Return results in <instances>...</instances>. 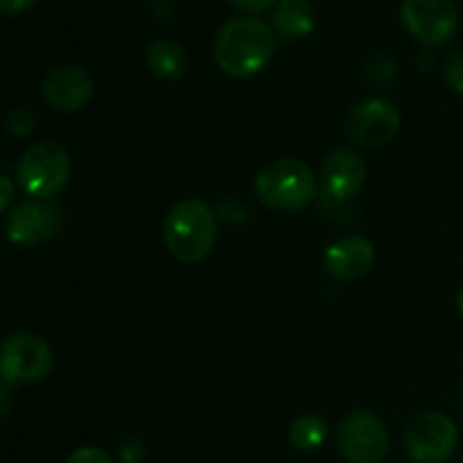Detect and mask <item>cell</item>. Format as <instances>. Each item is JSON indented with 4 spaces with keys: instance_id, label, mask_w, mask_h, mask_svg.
<instances>
[{
    "instance_id": "52a82bcc",
    "label": "cell",
    "mask_w": 463,
    "mask_h": 463,
    "mask_svg": "<svg viewBox=\"0 0 463 463\" xmlns=\"http://www.w3.org/2000/svg\"><path fill=\"white\" fill-rule=\"evenodd\" d=\"M401 131V111L387 98H371L355 104L344 122V134L360 147H383Z\"/></svg>"
},
{
    "instance_id": "ba28073f",
    "label": "cell",
    "mask_w": 463,
    "mask_h": 463,
    "mask_svg": "<svg viewBox=\"0 0 463 463\" xmlns=\"http://www.w3.org/2000/svg\"><path fill=\"white\" fill-rule=\"evenodd\" d=\"M457 425L441 411H425L416 416L405 434V446L416 463H443L457 448Z\"/></svg>"
},
{
    "instance_id": "d6986e66",
    "label": "cell",
    "mask_w": 463,
    "mask_h": 463,
    "mask_svg": "<svg viewBox=\"0 0 463 463\" xmlns=\"http://www.w3.org/2000/svg\"><path fill=\"white\" fill-rule=\"evenodd\" d=\"M443 75H446L448 86L455 93H463V52L448 54L446 66H443Z\"/></svg>"
},
{
    "instance_id": "7c38bea8",
    "label": "cell",
    "mask_w": 463,
    "mask_h": 463,
    "mask_svg": "<svg viewBox=\"0 0 463 463\" xmlns=\"http://www.w3.org/2000/svg\"><path fill=\"white\" fill-rule=\"evenodd\" d=\"M59 229V215L52 206L43 202H23L9 213L7 240L18 247H30L52 238Z\"/></svg>"
},
{
    "instance_id": "5b68a950",
    "label": "cell",
    "mask_w": 463,
    "mask_h": 463,
    "mask_svg": "<svg viewBox=\"0 0 463 463\" xmlns=\"http://www.w3.org/2000/svg\"><path fill=\"white\" fill-rule=\"evenodd\" d=\"M54 355L45 339L32 333H14L3 342L0 373L7 384H34L48 378Z\"/></svg>"
},
{
    "instance_id": "2e32d148",
    "label": "cell",
    "mask_w": 463,
    "mask_h": 463,
    "mask_svg": "<svg viewBox=\"0 0 463 463\" xmlns=\"http://www.w3.org/2000/svg\"><path fill=\"white\" fill-rule=\"evenodd\" d=\"M326 434H328V425L317 414L298 416L288 430L289 443L298 452H312L321 448V443L326 441Z\"/></svg>"
},
{
    "instance_id": "603a6c76",
    "label": "cell",
    "mask_w": 463,
    "mask_h": 463,
    "mask_svg": "<svg viewBox=\"0 0 463 463\" xmlns=\"http://www.w3.org/2000/svg\"><path fill=\"white\" fill-rule=\"evenodd\" d=\"M235 7L244 9V12H265L269 9L276 0H231Z\"/></svg>"
},
{
    "instance_id": "9a60e30c",
    "label": "cell",
    "mask_w": 463,
    "mask_h": 463,
    "mask_svg": "<svg viewBox=\"0 0 463 463\" xmlns=\"http://www.w3.org/2000/svg\"><path fill=\"white\" fill-rule=\"evenodd\" d=\"M274 23L280 34L289 39L310 34L315 27V12L307 0H280L274 12Z\"/></svg>"
},
{
    "instance_id": "8fae6325",
    "label": "cell",
    "mask_w": 463,
    "mask_h": 463,
    "mask_svg": "<svg viewBox=\"0 0 463 463\" xmlns=\"http://www.w3.org/2000/svg\"><path fill=\"white\" fill-rule=\"evenodd\" d=\"M324 193L335 202L355 197L366 181V163L355 149H335L321 165Z\"/></svg>"
},
{
    "instance_id": "3957f363",
    "label": "cell",
    "mask_w": 463,
    "mask_h": 463,
    "mask_svg": "<svg viewBox=\"0 0 463 463\" xmlns=\"http://www.w3.org/2000/svg\"><path fill=\"white\" fill-rule=\"evenodd\" d=\"M256 194L271 211L297 213L317 197V179L298 158H279L258 172Z\"/></svg>"
},
{
    "instance_id": "8992f818",
    "label": "cell",
    "mask_w": 463,
    "mask_h": 463,
    "mask_svg": "<svg viewBox=\"0 0 463 463\" xmlns=\"http://www.w3.org/2000/svg\"><path fill=\"white\" fill-rule=\"evenodd\" d=\"M337 448L348 463H380L389 450V432L373 411L355 410L339 420Z\"/></svg>"
},
{
    "instance_id": "484cf974",
    "label": "cell",
    "mask_w": 463,
    "mask_h": 463,
    "mask_svg": "<svg viewBox=\"0 0 463 463\" xmlns=\"http://www.w3.org/2000/svg\"><path fill=\"white\" fill-rule=\"evenodd\" d=\"M457 310H459V315H461V319H463V285H461V289H459V297H457Z\"/></svg>"
},
{
    "instance_id": "ffe728a7",
    "label": "cell",
    "mask_w": 463,
    "mask_h": 463,
    "mask_svg": "<svg viewBox=\"0 0 463 463\" xmlns=\"http://www.w3.org/2000/svg\"><path fill=\"white\" fill-rule=\"evenodd\" d=\"M68 463H116L102 448L95 446H81L68 457Z\"/></svg>"
},
{
    "instance_id": "6da1fadb",
    "label": "cell",
    "mask_w": 463,
    "mask_h": 463,
    "mask_svg": "<svg viewBox=\"0 0 463 463\" xmlns=\"http://www.w3.org/2000/svg\"><path fill=\"white\" fill-rule=\"evenodd\" d=\"M276 39L265 21L253 16H235L220 27L215 39V61L235 80L258 75L274 57Z\"/></svg>"
},
{
    "instance_id": "30bf717a",
    "label": "cell",
    "mask_w": 463,
    "mask_h": 463,
    "mask_svg": "<svg viewBox=\"0 0 463 463\" xmlns=\"http://www.w3.org/2000/svg\"><path fill=\"white\" fill-rule=\"evenodd\" d=\"M41 93L54 111H80L93 98V80L80 66H59L45 75Z\"/></svg>"
},
{
    "instance_id": "5bb4252c",
    "label": "cell",
    "mask_w": 463,
    "mask_h": 463,
    "mask_svg": "<svg viewBox=\"0 0 463 463\" xmlns=\"http://www.w3.org/2000/svg\"><path fill=\"white\" fill-rule=\"evenodd\" d=\"M145 59H147V66L158 80H176L185 72V50L181 48L176 41L158 39L154 43H149L147 52H145Z\"/></svg>"
},
{
    "instance_id": "7a4b0ae2",
    "label": "cell",
    "mask_w": 463,
    "mask_h": 463,
    "mask_svg": "<svg viewBox=\"0 0 463 463\" xmlns=\"http://www.w3.org/2000/svg\"><path fill=\"white\" fill-rule=\"evenodd\" d=\"M163 240L176 260L202 262L211 256L217 242V220L202 199L179 202L163 222Z\"/></svg>"
},
{
    "instance_id": "4fadbf2b",
    "label": "cell",
    "mask_w": 463,
    "mask_h": 463,
    "mask_svg": "<svg viewBox=\"0 0 463 463\" xmlns=\"http://www.w3.org/2000/svg\"><path fill=\"white\" fill-rule=\"evenodd\" d=\"M375 260V249L362 235H346V238L337 240L330 244L324 253V265L333 279L344 280H357L362 276L369 274Z\"/></svg>"
},
{
    "instance_id": "277c9868",
    "label": "cell",
    "mask_w": 463,
    "mask_h": 463,
    "mask_svg": "<svg viewBox=\"0 0 463 463\" xmlns=\"http://www.w3.org/2000/svg\"><path fill=\"white\" fill-rule=\"evenodd\" d=\"M18 181L30 197L48 199L63 190L71 176L68 152L54 140L32 145L18 161Z\"/></svg>"
},
{
    "instance_id": "9c48e42d",
    "label": "cell",
    "mask_w": 463,
    "mask_h": 463,
    "mask_svg": "<svg viewBox=\"0 0 463 463\" xmlns=\"http://www.w3.org/2000/svg\"><path fill=\"white\" fill-rule=\"evenodd\" d=\"M401 18L407 32L428 45L448 43L459 25L452 0H405Z\"/></svg>"
},
{
    "instance_id": "44dd1931",
    "label": "cell",
    "mask_w": 463,
    "mask_h": 463,
    "mask_svg": "<svg viewBox=\"0 0 463 463\" xmlns=\"http://www.w3.org/2000/svg\"><path fill=\"white\" fill-rule=\"evenodd\" d=\"M36 0H0V12L12 16V14H23L30 7H34Z\"/></svg>"
},
{
    "instance_id": "ac0fdd59",
    "label": "cell",
    "mask_w": 463,
    "mask_h": 463,
    "mask_svg": "<svg viewBox=\"0 0 463 463\" xmlns=\"http://www.w3.org/2000/svg\"><path fill=\"white\" fill-rule=\"evenodd\" d=\"M36 127V113L30 107H16L7 116V131L12 136H27Z\"/></svg>"
},
{
    "instance_id": "e0dca14e",
    "label": "cell",
    "mask_w": 463,
    "mask_h": 463,
    "mask_svg": "<svg viewBox=\"0 0 463 463\" xmlns=\"http://www.w3.org/2000/svg\"><path fill=\"white\" fill-rule=\"evenodd\" d=\"M393 71H396V66H393L392 59L384 57V54H375L369 59L364 72L371 86H387L393 80Z\"/></svg>"
},
{
    "instance_id": "cb8c5ba5",
    "label": "cell",
    "mask_w": 463,
    "mask_h": 463,
    "mask_svg": "<svg viewBox=\"0 0 463 463\" xmlns=\"http://www.w3.org/2000/svg\"><path fill=\"white\" fill-rule=\"evenodd\" d=\"M0 185H3V199H0V208H3V211H7L9 203H12V199H14V185L7 176H3V179H0Z\"/></svg>"
},
{
    "instance_id": "d4e9b609",
    "label": "cell",
    "mask_w": 463,
    "mask_h": 463,
    "mask_svg": "<svg viewBox=\"0 0 463 463\" xmlns=\"http://www.w3.org/2000/svg\"><path fill=\"white\" fill-rule=\"evenodd\" d=\"M9 414V384L3 383V419Z\"/></svg>"
},
{
    "instance_id": "7402d4cb",
    "label": "cell",
    "mask_w": 463,
    "mask_h": 463,
    "mask_svg": "<svg viewBox=\"0 0 463 463\" xmlns=\"http://www.w3.org/2000/svg\"><path fill=\"white\" fill-rule=\"evenodd\" d=\"M143 459V446H140L136 439H129V441L122 446V461L125 463H138Z\"/></svg>"
}]
</instances>
